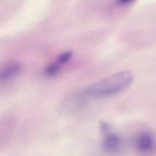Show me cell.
<instances>
[{"label": "cell", "instance_id": "3957f363", "mask_svg": "<svg viewBox=\"0 0 156 156\" xmlns=\"http://www.w3.org/2000/svg\"><path fill=\"white\" fill-rule=\"evenodd\" d=\"M22 66L19 63L12 62L5 65L0 69V81L9 80L19 75Z\"/></svg>", "mask_w": 156, "mask_h": 156}, {"label": "cell", "instance_id": "5b68a950", "mask_svg": "<svg viewBox=\"0 0 156 156\" xmlns=\"http://www.w3.org/2000/svg\"><path fill=\"white\" fill-rule=\"evenodd\" d=\"M60 70V65L57 63L49 65L45 69V74L49 77L55 76Z\"/></svg>", "mask_w": 156, "mask_h": 156}, {"label": "cell", "instance_id": "8992f818", "mask_svg": "<svg viewBox=\"0 0 156 156\" xmlns=\"http://www.w3.org/2000/svg\"><path fill=\"white\" fill-rule=\"evenodd\" d=\"M72 51H68L61 53L57 58V63L60 65H64L67 63L73 56Z\"/></svg>", "mask_w": 156, "mask_h": 156}, {"label": "cell", "instance_id": "277c9868", "mask_svg": "<svg viewBox=\"0 0 156 156\" xmlns=\"http://www.w3.org/2000/svg\"><path fill=\"white\" fill-rule=\"evenodd\" d=\"M121 146V139L117 135L110 134L104 138L103 142V150L107 153L117 152Z\"/></svg>", "mask_w": 156, "mask_h": 156}, {"label": "cell", "instance_id": "52a82bcc", "mask_svg": "<svg viewBox=\"0 0 156 156\" xmlns=\"http://www.w3.org/2000/svg\"><path fill=\"white\" fill-rule=\"evenodd\" d=\"M110 128V125L106 122H102L100 124V129L103 132H107Z\"/></svg>", "mask_w": 156, "mask_h": 156}, {"label": "cell", "instance_id": "6da1fadb", "mask_svg": "<svg viewBox=\"0 0 156 156\" xmlns=\"http://www.w3.org/2000/svg\"><path fill=\"white\" fill-rule=\"evenodd\" d=\"M133 80L132 72H120L93 83L88 88L87 94L97 97L111 96L128 88Z\"/></svg>", "mask_w": 156, "mask_h": 156}, {"label": "cell", "instance_id": "ba28073f", "mask_svg": "<svg viewBox=\"0 0 156 156\" xmlns=\"http://www.w3.org/2000/svg\"><path fill=\"white\" fill-rule=\"evenodd\" d=\"M134 0H117V2L120 5H126L133 2Z\"/></svg>", "mask_w": 156, "mask_h": 156}, {"label": "cell", "instance_id": "7a4b0ae2", "mask_svg": "<svg viewBox=\"0 0 156 156\" xmlns=\"http://www.w3.org/2000/svg\"><path fill=\"white\" fill-rule=\"evenodd\" d=\"M137 149L143 153L151 152L154 146L153 136L148 132L142 133L138 135L136 140Z\"/></svg>", "mask_w": 156, "mask_h": 156}]
</instances>
